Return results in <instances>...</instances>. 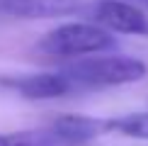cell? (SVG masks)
<instances>
[{"mask_svg":"<svg viewBox=\"0 0 148 146\" xmlns=\"http://www.w3.org/2000/svg\"><path fill=\"white\" fill-rule=\"evenodd\" d=\"M92 22L107 27L116 34H136L148 36V12L129 0H95L85 8Z\"/></svg>","mask_w":148,"mask_h":146,"instance_id":"cell-4","label":"cell"},{"mask_svg":"<svg viewBox=\"0 0 148 146\" xmlns=\"http://www.w3.org/2000/svg\"><path fill=\"white\" fill-rule=\"evenodd\" d=\"M8 90L17 93L20 97L27 100H53V97H63V95H73L71 78L63 71L56 73H27V76H10L5 81H0Z\"/></svg>","mask_w":148,"mask_h":146,"instance_id":"cell-5","label":"cell"},{"mask_svg":"<svg viewBox=\"0 0 148 146\" xmlns=\"http://www.w3.org/2000/svg\"><path fill=\"white\" fill-rule=\"evenodd\" d=\"M107 124L88 114H61L56 122L34 129L0 134V146H90Z\"/></svg>","mask_w":148,"mask_h":146,"instance_id":"cell-2","label":"cell"},{"mask_svg":"<svg viewBox=\"0 0 148 146\" xmlns=\"http://www.w3.org/2000/svg\"><path fill=\"white\" fill-rule=\"evenodd\" d=\"M114 46V36L97 22H68L46 32L36 44V51L56 59H78L102 54Z\"/></svg>","mask_w":148,"mask_h":146,"instance_id":"cell-3","label":"cell"},{"mask_svg":"<svg viewBox=\"0 0 148 146\" xmlns=\"http://www.w3.org/2000/svg\"><path fill=\"white\" fill-rule=\"evenodd\" d=\"M71 78L75 93L88 90H104V88H119V85L138 83L146 76V63L134 56H116V54H90L71 61L63 68Z\"/></svg>","mask_w":148,"mask_h":146,"instance_id":"cell-1","label":"cell"},{"mask_svg":"<svg viewBox=\"0 0 148 146\" xmlns=\"http://www.w3.org/2000/svg\"><path fill=\"white\" fill-rule=\"evenodd\" d=\"M104 124H107V132L121 134V136L148 139V112H131V114H121V117H112Z\"/></svg>","mask_w":148,"mask_h":146,"instance_id":"cell-7","label":"cell"},{"mask_svg":"<svg viewBox=\"0 0 148 146\" xmlns=\"http://www.w3.org/2000/svg\"><path fill=\"white\" fill-rule=\"evenodd\" d=\"M131 3H136V5H141L143 10H148V0H131Z\"/></svg>","mask_w":148,"mask_h":146,"instance_id":"cell-8","label":"cell"},{"mask_svg":"<svg viewBox=\"0 0 148 146\" xmlns=\"http://www.w3.org/2000/svg\"><path fill=\"white\" fill-rule=\"evenodd\" d=\"M83 0H0V10L17 20H53L83 12Z\"/></svg>","mask_w":148,"mask_h":146,"instance_id":"cell-6","label":"cell"}]
</instances>
